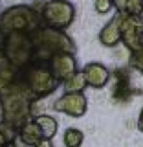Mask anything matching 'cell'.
I'll use <instances>...</instances> for the list:
<instances>
[{"mask_svg": "<svg viewBox=\"0 0 143 147\" xmlns=\"http://www.w3.org/2000/svg\"><path fill=\"white\" fill-rule=\"evenodd\" d=\"M2 50L9 64L15 66L18 72L39 61L35 31H13L2 35Z\"/></svg>", "mask_w": 143, "mask_h": 147, "instance_id": "cell-1", "label": "cell"}, {"mask_svg": "<svg viewBox=\"0 0 143 147\" xmlns=\"http://www.w3.org/2000/svg\"><path fill=\"white\" fill-rule=\"evenodd\" d=\"M20 81L28 86V90L33 94L35 99L50 96L52 92L57 90V86L61 85V81L52 74L48 66V61H35L31 63L28 68L18 72Z\"/></svg>", "mask_w": 143, "mask_h": 147, "instance_id": "cell-2", "label": "cell"}, {"mask_svg": "<svg viewBox=\"0 0 143 147\" xmlns=\"http://www.w3.org/2000/svg\"><path fill=\"white\" fill-rule=\"evenodd\" d=\"M35 42H37V53L39 61H50L53 53L59 52H75L73 40L61 30H53L48 26H40L35 31Z\"/></svg>", "mask_w": 143, "mask_h": 147, "instance_id": "cell-3", "label": "cell"}, {"mask_svg": "<svg viewBox=\"0 0 143 147\" xmlns=\"http://www.w3.org/2000/svg\"><path fill=\"white\" fill-rule=\"evenodd\" d=\"M40 28L39 15L30 6H11L0 17V35L13 31H37Z\"/></svg>", "mask_w": 143, "mask_h": 147, "instance_id": "cell-4", "label": "cell"}, {"mask_svg": "<svg viewBox=\"0 0 143 147\" xmlns=\"http://www.w3.org/2000/svg\"><path fill=\"white\" fill-rule=\"evenodd\" d=\"M73 17H75V7L68 0H50V2H46L42 7V15H40L44 26L61 31L70 28Z\"/></svg>", "mask_w": 143, "mask_h": 147, "instance_id": "cell-5", "label": "cell"}, {"mask_svg": "<svg viewBox=\"0 0 143 147\" xmlns=\"http://www.w3.org/2000/svg\"><path fill=\"white\" fill-rule=\"evenodd\" d=\"M119 30H121V42L127 46L128 52L130 53L140 52V39H141V33H143V18L121 15Z\"/></svg>", "mask_w": 143, "mask_h": 147, "instance_id": "cell-6", "label": "cell"}, {"mask_svg": "<svg viewBox=\"0 0 143 147\" xmlns=\"http://www.w3.org/2000/svg\"><path fill=\"white\" fill-rule=\"evenodd\" d=\"M48 66L52 74L57 77L61 83H64L68 77H72L77 70V61H75V55L70 53V52H59V53H53L48 61Z\"/></svg>", "mask_w": 143, "mask_h": 147, "instance_id": "cell-7", "label": "cell"}, {"mask_svg": "<svg viewBox=\"0 0 143 147\" xmlns=\"http://www.w3.org/2000/svg\"><path fill=\"white\" fill-rule=\"evenodd\" d=\"M53 110L62 114H68L72 118H81L86 112V98L83 92H70L62 94L61 98L53 103Z\"/></svg>", "mask_w": 143, "mask_h": 147, "instance_id": "cell-8", "label": "cell"}, {"mask_svg": "<svg viewBox=\"0 0 143 147\" xmlns=\"http://www.w3.org/2000/svg\"><path fill=\"white\" fill-rule=\"evenodd\" d=\"M83 74H85V77H86L88 86H92V88H103V86H107L108 81H110L108 68L105 66V64H101V63H95V61L85 64Z\"/></svg>", "mask_w": 143, "mask_h": 147, "instance_id": "cell-9", "label": "cell"}, {"mask_svg": "<svg viewBox=\"0 0 143 147\" xmlns=\"http://www.w3.org/2000/svg\"><path fill=\"white\" fill-rule=\"evenodd\" d=\"M119 22H121V15L116 13L108 24L103 26L99 31V42L107 48H114V46L121 44V30H119Z\"/></svg>", "mask_w": 143, "mask_h": 147, "instance_id": "cell-10", "label": "cell"}, {"mask_svg": "<svg viewBox=\"0 0 143 147\" xmlns=\"http://www.w3.org/2000/svg\"><path fill=\"white\" fill-rule=\"evenodd\" d=\"M18 136L30 145H39L44 140V136H42V132H40V129H39L35 119H30L28 123H24V125L18 129Z\"/></svg>", "mask_w": 143, "mask_h": 147, "instance_id": "cell-11", "label": "cell"}, {"mask_svg": "<svg viewBox=\"0 0 143 147\" xmlns=\"http://www.w3.org/2000/svg\"><path fill=\"white\" fill-rule=\"evenodd\" d=\"M117 13L143 18V0H112Z\"/></svg>", "mask_w": 143, "mask_h": 147, "instance_id": "cell-12", "label": "cell"}, {"mask_svg": "<svg viewBox=\"0 0 143 147\" xmlns=\"http://www.w3.org/2000/svg\"><path fill=\"white\" fill-rule=\"evenodd\" d=\"M35 121L37 125H39L40 132H42V136L46 140H52V138L57 134V129H59V123L57 119L53 116H48V114H39V116H35Z\"/></svg>", "mask_w": 143, "mask_h": 147, "instance_id": "cell-13", "label": "cell"}, {"mask_svg": "<svg viewBox=\"0 0 143 147\" xmlns=\"http://www.w3.org/2000/svg\"><path fill=\"white\" fill-rule=\"evenodd\" d=\"M62 86H64V94H70V92H83L88 86V83H86V77L81 70V72H75L72 77H68L62 83Z\"/></svg>", "mask_w": 143, "mask_h": 147, "instance_id": "cell-14", "label": "cell"}, {"mask_svg": "<svg viewBox=\"0 0 143 147\" xmlns=\"http://www.w3.org/2000/svg\"><path fill=\"white\" fill-rule=\"evenodd\" d=\"M83 140H85V134H83V131H79V129L70 127V129L64 131V136H62L64 147H81Z\"/></svg>", "mask_w": 143, "mask_h": 147, "instance_id": "cell-15", "label": "cell"}, {"mask_svg": "<svg viewBox=\"0 0 143 147\" xmlns=\"http://www.w3.org/2000/svg\"><path fill=\"white\" fill-rule=\"evenodd\" d=\"M94 7H95V11H97L99 15H105V13H108L110 9L114 7V2L112 0H95Z\"/></svg>", "mask_w": 143, "mask_h": 147, "instance_id": "cell-16", "label": "cell"}, {"mask_svg": "<svg viewBox=\"0 0 143 147\" xmlns=\"http://www.w3.org/2000/svg\"><path fill=\"white\" fill-rule=\"evenodd\" d=\"M130 66L136 68L138 72L143 74V52H136V53H130Z\"/></svg>", "mask_w": 143, "mask_h": 147, "instance_id": "cell-17", "label": "cell"}, {"mask_svg": "<svg viewBox=\"0 0 143 147\" xmlns=\"http://www.w3.org/2000/svg\"><path fill=\"white\" fill-rule=\"evenodd\" d=\"M11 147H37V145H30V144H26V142L22 140L20 136H18V132H17V136L13 138V142H11Z\"/></svg>", "mask_w": 143, "mask_h": 147, "instance_id": "cell-18", "label": "cell"}, {"mask_svg": "<svg viewBox=\"0 0 143 147\" xmlns=\"http://www.w3.org/2000/svg\"><path fill=\"white\" fill-rule=\"evenodd\" d=\"M7 64H9V61L6 59V55H4V50L0 48V70H2V68H6Z\"/></svg>", "mask_w": 143, "mask_h": 147, "instance_id": "cell-19", "label": "cell"}, {"mask_svg": "<svg viewBox=\"0 0 143 147\" xmlns=\"http://www.w3.org/2000/svg\"><path fill=\"white\" fill-rule=\"evenodd\" d=\"M37 147H55V145L52 144V140H46V138H44V140L40 142V144L37 145Z\"/></svg>", "mask_w": 143, "mask_h": 147, "instance_id": "cell-20", "label": "cell"}, {"mask_svg": "<svg viewBox=\"0 0 143 147\" xmlns=\"http://www.w3.org/2000/svg\"><path fill=\"white\" fill-rule=\"evenodd\" d=\"M138 129L143 132V109H141V112H140V118H138Z\"/></svg>", "mask_w": 143, "mask_h": 147, "instance_id": "cell-21", "label": "cell"}, {"mask_svg": "<svg viewBox=\"0 0 143 147\" xmlns=\"http://www.w3.org/2000/svg\"><path fill=\"white\" fill-rule=\"evenodd\" d=\"M140 52H143V33H141V39H140Z\"/></svg>", "mask_w": 143, "mask_h": 147, "instance_id": "cell-22", "label": "cell"}]
</instances>
